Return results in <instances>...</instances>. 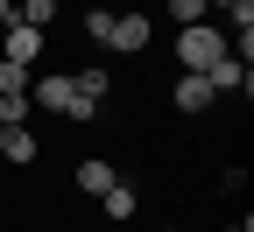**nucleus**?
Masks as SVG:
<instances>
[{
    "mask_svg": "<svg viewBox=\"0 0 254 232\" xmlns=\"http://www.w3.org/2000/svg\"><path fill=\"white\" fill-rule=\"evenodd\" d=\"M28 98H36V113H64L71 127H85V120H99V106H92V98L64 78V71H50V78H36L28 85Z\"/></svg>",
    "mask_w": 254,
    "mask_h": 232,
    "instance_id": "f257e3e1",
    "label": "nucleus"
},
{
    "mask_svg": "<svg viewBox=\"0 0 254 232\" xmlns=\"http://www.w3.org/2000/svg\"><path fill=\"white\" fill-rule=\"evenodd\" d=\"M226 49H233V36H226V28H212V21L177 28V63H184V71H212Z\"/></svg>",
    "mask_w": 254,
    "mask_h": 232,
    "instance_id": "f03ea898",
    "label": "nucleus"
},
{
    "mask_svg": "<svg viewBox=\"0 0 254 232\" xmlns=\"http://www.w3.org/2000/svg\"><path fill=\"white\" fill-rule=\"evenodd\" d=\"M148 36H155V21L148 14H113V28H106V49H120V56H134V49H148Z\"/></svg>",
    "mask_w": 254,
    "mask_h": 232,
    "instance_id": "7ed1b4c3",
    "label": "nucleus"
},
{
    "mask_svg": "<svg viewBox=\"0 0 254 232\" xmlns=\"http://www.w3.org/2000/svg\"><path fill=\"white\" fill-rule=\"evenodd\" d=\"M219 106V92L205 71H177V113H212Z\"/></svg>",
    "mask_w": 254,
    "mask_h": 232,
    "instance_id": "20e7f679",
    "label": "nucleus"
},
{
    "mask_svg": "<svg viewBox=\"0 0 254 232\" xmlns=\"http://www.w3.org/2000/svg\"><path fill=\"white\" fill-rule=\"evenodd\" d=\"M205 78H212V92H219V98H226V92H240V98H247V92H254V71H247V63H240L233 49L219 56V63H212Z\"/></svg>",
    "mask_w": 254,
    "mask_h": 232,
    "instance_id": "39448f33",
    "label": "nucleus"
},
{
    "mask_svg": "<svg viewBox=\"0 0 254 232\" xmlns=\"http://www.w3.org/2000/svg\"><path fill=\"white\" fill-rule=\"evenodd\" d=\"M0 162H7V169H28V162H36V134H28V127H7V134H0Z\"/></svg>",
    "mask_w": 254,
    "mask_h": 232,
    "instance_id": "423d86ee",
    "label": "nucleus"
},
{
    "mask_svg": "<svg viewBox=\"0 0 254 232\" xmlns=\"http://www.w3.org/2000/svg\"><path fill=\"white\" fill-rule=\"evenodd\" d=\"M71 176H78V190H85V197H99L106 183H120V176H113V162H99V155H85L78 169H71Z\"/></svg>",
    "mask_w": 254,
    "mask_h": 232,
    "instance_id": "0eeeda50",
    "label": "nucleus"
},
{
    "mask_svg": "<svg viewBox=\"0 0 254 232\" xmlns=\"http://www.w3.org/2000/svg\"><path fill=\"white\" fill-rule=\"evenodd\" d=\"M99 204H106V218H134L141 197H134V183H106V190H99Z\"/></svg>",
    "mask_w": 254,
    "mask_h": 232,
    "instance_id": "6e6552de",
    "label": "nucleus"
},
{
    "mask_svg": "<svg viewBox=\"0 0 254 232\" xmlns=\"http://www.w3.org/2000/svg\"><path fill=\"white\" fill-rule=\"evenodd\" d=\"M71 85H78V92L92 98V106H99V98H106V85H113V71H106V63H85V71H78Z\"/></svg>",
    "mask_w": 254,
    "mask_h": 232,
    "instance_id": "1a4fd4ad",
    "label": "nucleus"
},
{
    "mask_svg": "<svg viewBox=\"0 0 254 232\" xmlns=\"http://www.w3.org/2000/svg\"><path fill=\"white\" fill-rule=\"evenodd\" d=\"M28 113H36L28 92H0V120H7V127H28Z\"/></svg>",
    "mask_w": 254,
    "mask_h": 232,
    "instance_id": "9d476101",
    "label": "nucleus"
},
{
    "mask_svg": "<svg viewBox=\"0 0 254 232\" xmlns=\"http://www.w3.org/2000/svg\"><path fill=\"white\" fill-rule=\"evenodd\" d=\"M14 21H28V28H50V21H57V0H21V7H14Z\"/></svg>",
    "mask_w": 254,
    "mask_h": 232,
    "instance_id": "9b49d317",
    "label": "nucleus"
},
{
    "mask_svg": "<svg viewBox=\"0 0 254 232\" xmlns=\"http://www.w3.org/2000/svg\"><path fill=\"white\" fill-rule=\"evenodd\" d=\"M170 21L190 28V21H205V0H170Z\"/></svg>",
    "mask_w": 254,
    "mask_h": 232,
    "instance_id": "f8f14e48",
    "label": "nucleus"
},
{
    "mask_svg": "<svg viewBox=\"0 0 254 232\" xmlns=\"http://www.w3.org/2000/svg\"><path fill=\"white\" fill-rule=\"evenodd\" d=\"M106 28H113V14H106V7H92V14H85V36L99 43V49H106Z\"/></svg>",
    "mask_w": 254,
    "mask_h": 232,
    "instance_id": "ddd939ff",
    "label": "nucleus"
},
{
    "mask_svg": "<svg viewBox=\"0 0 254 232\" xmlns=\"http://www.w3.org/2000/svg\"><path fill=\"white\" fill-rule=\"evenodd\" d=\"M7 21H14V0H0V28H7Z\"/></svg>",
    "mask_w": 254,
    "mask_h": 232,
    "instance_id": "4468645a",
    "label": "nucleus"
},
{
    "mask_svg": "<svg viewBox=\"0 0 254 232\" xmlns=\"http://www.w3.org/2000/svg\"><path fill=\"white\" fill-rule=\"evenodd\" d=\"M219 232H254V225H219Z\"/></svg>",
    "mask_w": 254,
    "mask_h": 232,
    "instance_id": "2eb2a0df",
    "label": "nucleus"
},
{
    "mask_svg": "<svg viewBox=\"0 0 254 232\" xmlns=\"http://www.w3.org/2000/svg\"><path fill=\"white\" fill-rule=\"evenodd\" d=\"M163 232H184V225H163Z\"/></svg>",
    "mask_w": 254,
    "mask_h": 232,
    "instance_id": "dca6fc26",
    "label": "nucleus"
},
{
    "mask_svg": "<svg viewBox=\"0 0 254 232\" xmlns=\"http://www.w3.org/2000/svg\"><path fill=\"white\" fill-rule=\"evenodd\" d=\"M0 134H7V120H0Z\"/></svg>",
    "mask_w": 254,
    "mask_h": 232,
    "instance_id": "f3484780",
    "label": "nucleus"
}]
</instances>
